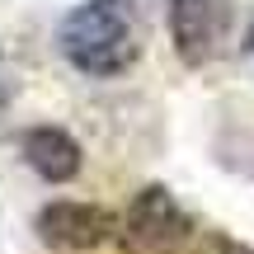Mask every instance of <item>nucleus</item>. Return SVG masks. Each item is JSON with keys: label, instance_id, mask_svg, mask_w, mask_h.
<instances>
[{"label": "nucleus", "instance_id": "nucleus-6", "mask_svg": "<svg viewBox=\"0 0 254 254\" xmlns=\"http://www.w3.org/2000/svg\"><path fill=\"white\" fill-rule=\"evenodd\" d=\"M189 254H254V250L245 245V240L226 236V231H202V236L189 245Z\"/></svg>", "mask_w": 254, "mask_h": 254}, {"label": "nucleus", "instance_id": "nucleus-7", "mask_svg": "<svg viewBox=\"0 0 254 254\" xmlns=\"http://www.w3.org/2000/svg\"><path fill=\"white\" fill-rule=\"evenodd\" d=\"M240 52H245V62L254 66V24H250V33H245V47H240Z\"/></svg>", "mask_w": 254, "mask_h": 254}, {"label": "nucleus", "instance_id": "nucleus-5", "mask_svg": "<svg viewBox=\"0 0 254 254\" xmlns=\"http://www.w3.org/2000/svg\"><path fill=\"white\" fill-rule=\"evenodd\" d=\"M19 160L38 174L43 184H71L85 170V151L66 127L57 123H38L19 136Z\"/></svg>", "mask_w": 254, "mask_h": 254}, {"label": "nucleus", "instance_id": "nucleus-4", "mask_svg": "<svg viewBox=\"0 0 254 254\" xmlns=\"http://www.w3.org/2000/svg\"><path fill=\"white\" fill-rule=\"evenodd\" d=\"M33 231L43 245L52 250H94L104 240L118 236V217L99 202H80V198H52L38 207Z\"/></svg>", "mask_w": 254, "mask_h": 254}, {"label": "nucleus", "instance_id": "nucleus-1", "mask_svg": "<svg viewBox=\"0 0 254 254\" xmlns=\"http://www.w3.org/2000/svg\"><path fill=\"white\" fill-rule=\"evenodd\" d=\"M57 52L85 80H118L141 57V24L132 0H80L57 24Z\"/></svg>", "mask_w": 254, "mask_h": 254}, {"label": "nucleus", "instance_id": "nucleus-2", "mask_svg": "<svg viewBox=\"0 0 254 254\" xmlns=\"http://www.w3.org/2000/svg\"><path fill=\"white\" fill-rule=\"evenodd\" d=\"M113 240H118L123 254H184L198 240V226H193L189 207L165 184H146L123 207Z\"/></svg>", "mask_w": 254, "mask_h": 254}, {"label": "nucleus", "instance_id": "nucleus-3", "mask_svg": "<svg viewBox=\"0 0 254 254\" xmlns=\"http://www.w3.org/2000/svg\"><path fill=\"white\" fill-rule=\"evenodd\" d=\"M165 19H170L174 57H179L184 66H193V71L217 62V52L226 47V33H231L226 0H170Z\"/></svg>", "mask_w": 254, "mask_h": 254}]
</instances>
